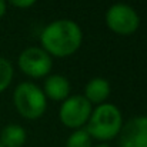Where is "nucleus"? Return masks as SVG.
I'll list each match as a JSON object with an SVG mask.
<instances>
[{
	"mask_svg": "<svg viewBox=\"0 0 147 147\" xmlns=\"http://www.w3.org/2000/svg\"><path fill=\"white\" fill-rule=\"evenodd\" d=\"M83 42V32L80 26L69 19L54 20L45 26L40 34L42 49L50 56L66 57L80 49Z\"/></svg>",
	"mask_w": 147,
	"mask_h": 147,
	"instance_id": "nucleus-1",
	"label": "nucleus"
},
{
	"mask_svg": "<svg viewBox=\"0 0 147 147\" xmlns=\"http://www.w3.org/2000/svg\"><path fill=\"white\" fill-rule=\"evenodd\" d=\"M121 127L123 117L120 109L113 103H101L92 111L84 129L92 139L106 143L117 137Z\"/></svg>",
	"mask_w": 147,
	"mask_h": 147,
	"instance_id": "nucleus-2",
	"label": "nucleus"
},
{
	"mask_svg": "<svg viewBox=\"0 0 147 147\" xmlns=\"http://www.w3.org/2000/svg\"><path fill=\"white\" fill-rule=\"evenodd\" d=\"M13 103L19 114L29 120L40 119L47 109V98L43 90L30 82L17 84L13 93Z\"/></svg>",
	"mask_w": 147,
	"mask_h": 147,
	"instance_id": "nucleus-3",
	"label": "nucleus"
},
{
	"mask_svg": "<svg viewBox=\"0 0 147 147\" xmlns=\"http://www.w3.org/2000/svg\"><path fill=\"white\" fill-rule=\"evenodd\" d=\"M106 24L107 27L121 36L133 34L140 26L139 13L126 3H114L106 11Z\"/></svg>",
	"mask_w": 147,
	"mask_h": 147,
	"instance_id": "nucleus-4",
	"label": "nucleus"
},
{
	"mask_svg": "<svg viewBox=\"0 0 147 147\" xmlns=\"http://www.w3.org/2000/svg\"><path fill=\"white\" fill-rule=\"evenodd\" d=\"M92 111V103L83 94L69 96L59 109V119L66 127L77 130L89 121Z\"/></svg>",
	"mask_w": 147,
	"mask_h": 147,
	"instance_id": "nucleus-5",
	"label": "nucleus"
},
{
	"mask_svg": "<svg viewBox=\"0 0 147 147\" xmlns=\"http://www.w3.org/2000/svg\"><path fill=\"white\" fill-rule=\"evenodd\" d=\"M19 67L20 70L33 79H40L49 76L53 69L51 56L42 47H27L19 54Z\"/></svg>",
	"mask_w": 147,
	"mask_h": 147,
	"instance_id": "nucleus-6",
	"label": "nucleus"
},
{
	"mask_svg": "<svg viewBox=\"0 0 147 147\" xmlns=\"http://www.w3.org/2000/svg\"><path fill=\"white\" fill-rule=\"evenodd\" d=\"M119 147H147V116H136L121 127Z\"/></svg>",
	"mask_w": 147,
	"mask_h": 147,
	"instance_id": "nucleus-7",
	"label": "nucleus"
},
{
	"mask_svg": "<svg viewBox=\"0 0 147 147\" xmlns=\"http://www.w3.org/2000/svg\"><path fill=\"white\" fill-rule=\"evenodd\" d=\"M43 93L46 98L63 101L70 96V82L61 74H49L43 84Z\"/></svg>",
	"mask_w": 147,
	"mask_h": 147,
	"instance_id": "nucleus-8",
	"label": "nucleus"
},
{
	"mask_svg": "<svg viewBox=\"0 0 147 147\" xmlns=\"http://www.w3.org/2000/svg\"><path fill=\"white\" fill-rule=\"evenodd\" d=\"M110 94V83L104 77H94L84 87V97L92 104H101Z\"/></svg>",
	"mask_w": 147,
	"mask_h": 147,
	"instance_id": "nucleus-9",
	"label": "nucleus"
},
{
	"mask_svg": "<svg viewBox=\"0 0 147 147\" xmlns=\"http://www.w3.org/2000/svg\"><path fill=\"white\" fill-rule=\"evenodd\" d=\"M27 140V133L20 124H7L0 133V144L3 147H23Z\"/></svg>",
	"mask_w": 147,
	"mask_h": 147,
	"instance_id": "nucleus-10",
	"label": "nucleus"
},
{
	"mask_svg": "<svg viewBox=\"0 0 147 147\" xmlns=\"http://www.w3.org/2000/svg\"><path fill=\"white\" fill-rule=\"evenodd\" d=\"M92 140L86 129H77L67 137L66 147H92Z\"/></svg>",
	"mask_w": 147,
	"mask_h": 147,
	"instance_id": "nucleus-11",
	"label": "nucleus"
},
{
	"mask_svg": "<svg viewBox=\"0 0 147 147\" xmlns=\"http://www.w3.org/2000/svg\"><path fill=\"white\" fill-rule=\"evenodd\" d=\"M13 80V66L11 63L0 56V93L4 92Z\"/></svg>",
	"mask_w": 147,
	"mask_h": 147,
	"instance_id": "nucleus-12",
	"label": "nucleus"
},
{
	"mask_svg": "<svg viewBox=\"0 0 147 147\" xmlns=\"http://www.w3.org/2000/svg\"><path fill=\"white\" fill-rule=\"evenodd\" d=\"M37 0H7V3H10L11 6L14 7H19V9H27V7H32Z\"/></svg>",
	"mask_w": 147,
	"mask_h": 147,
	"instance_id": "nucleus-13",
	"label": "nucleus"
},
{
	"mask_svg": "<svg viewBox=\"0 0 147 147\" xmlns=\"http://www.w3.org/2000/svg\"><path fill=\"white\" fill-rule=\"evenodd\" d=\"M6 0H0V19L4 16V13H6Z\"/></svg>",
	"mask_w": 147,
	"mask_h": 147,
	"instance_id": "nucleus-14",
	"label": "nucleus"
},
{
	"mask_svg": "<svg viewBox=\"0 0 147 147\" xmlns=\"http://www.w3.org/2000/svg\"><path fill=\"white\" fill-rule=\"evenodd\" d=\"M94 147H110L107 143H100V144H97V146H94Z\"/></svg>",
	"mask_w": 147,
	"mask_h": 147,
	"instance_id": "nucleus-15",
	"label": "nucleus"
},
{
	"mask_svg": "<svg viewBox=\"0 0 147 147\" xmlns=\"http://www.w3.org/2000/svg\"><path fill=\"white\" fill-rule=\"evenodd\" d=\"M0 147H3V146H1V144H0Z\"/></svg>",
	"mask_w": 147,
	"mask_h": 147,
	"instance_id": "nucleus-16",
	"label": "nucleus"
}]
</instances>
